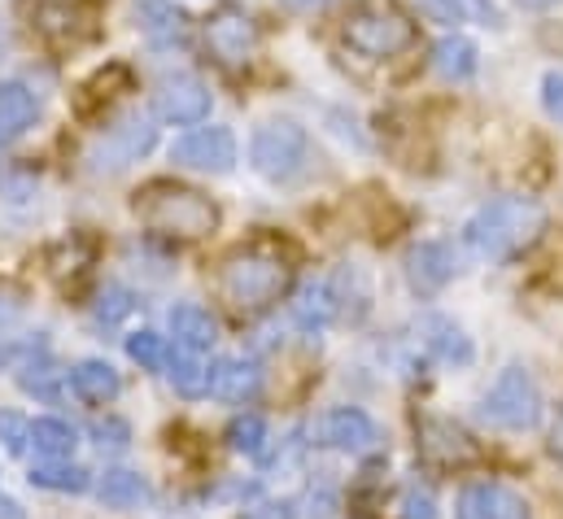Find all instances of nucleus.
I'll return each mask as SVG.
<instances>
[{
  "instance_id": "13",
  "label": "nucleus",
  "mask_w": 563,
  "mask_h": 519,
  "mask_svg": "<svg viewBox=\"0 0 563 519\" xmlns=\"http://www.w3.org/2000/svg\"><path fill=\"white\" fill-rule=\"evenodd\" d=\"M407 279L420 297L441 292L450 279H454V250L445 241H420L411 254H407Z\"/></svg>"
},
{
  "instance_id": "34",
  "label": "nucleus",
  "mask_w": 563,
  "mask_h": 519,
  "mask_svg": "<svg viewBox=\"0 0 563 519\" xmlns=\"http://www.w3.org/2000/svg\"><path fill=\"white\" fill-rule=\"evenodd\" d=\"M542 110L563 128V75L560 70H551V75L542 79Z\"/></svg>"
},
{
  "instance_id": "5",
  "label": "nucleus",
  "mask_w": 563,
  "mask_h": 519,
  "mask_svg": "<svg viewBox=\"0 0 563 519\" xmlns=\"http://www.w3.org/2000/svg\"><path fill=\"white\" fill-rule=\"evenodd\" d=\"M345 44L363 57H398L416 44V22L389 4H372L350 13L345 22Z\"/></svg>"
},
{
  "instance_id": "20",
  "label": "nucleus",
  "mask_w": 563,
  "mask_h": 519,
  "mask_svg": "<svg viewBox=\"0 0 563 519\" xmlns=\"http://www.w3.org/2000/svg\"><path fill=\"white\" fill-rule=\"evenodd\" d=\"M423 345H428V354L432 358H441V363H450V367H467L472 363V341L463 336V328L459 323H450V319H423Z\"/></svg>"
},
{
  "instance_id": "12",
  "label": "nucleus",
  "mask_w": 563,
  "mask_h": 519,
  "mask_svg": "<svg viewBox=\"0 0 563 519\" xmlns=\"http://www.w3.org/2000/svg\"><path fill=\"white\" fill-rule=\"evenodd\" d=\"M454 519H533V516H529V503H525L520 494H511L507 485L472 481V485H463V494H459Z\"/></svg>"
},
{
  "instance_id": "22",
  "label": "nucleus",
  "mask_w": 563,
  "mask_h": 519,
  "mask_svg": "<svg viewBox=\"0 0 563 519\" xmlns=\"http://www.w3.org/2000/svg\"><path fill=\"white\" fill-rule=\"evenodd\" d=\"M336 314H341V297H336V288H332L328 279L306 284V288L297 292V301H292V319H297L301 328H328Z\"/></svg>"
},
{
  "instance_id": "9",
  "label": "nucleus",
  "mask_w": 563,
  "mask_h": 519,
  "mask_svg": "<svg viewBox=\"0 0 563 519\" xmlns=\"http://www.w3.org/2000/svg\"><path fill=\"white\" fill-rule=\"evenodd\" d=\"M175 166L201 170V175H228L236 166V135L228 128H197L170 148Z\"/></svg>"
},
{
  "instance_id": "18",
  "label": "nucleus",
  "mask_w": 563,
  "mask_h": 519,
  "mask_svg": "<svg viewBox=\"0 0 563 519\" xmlns=\"http://www.w3.org/2000/svg\"><path fill=\"white\" fill-rule=\"evenodd\" d=\"M119 389H123L119 372H114L110 363H101V358H88V363L70 367V393H75L79 401H88V406H106V401H114Z\"/></svg>"
},
{
  "instance_id": "24",
  "label": "nucleus",
  "mask_w": 563,
  "mask_h": 519,
  "mask_svg": "<svg viewBox=\"0 0 563 519\" xmlns=\"http://www.w3.org/2000/svg\"><path fill=\"white\" fill-rule=\"evenodd\" d=\"M31 485L35 489H53V494H84L92 485V476L66 459H44L31 467Z\"/></svg>"
},
{
  "instance_id": "1",
  "label": "nucleus",
  "mask_w": 563,
  "mask_h": 519,
  "mask_svg": "<svg viewBox=\"0 0 563 519\" xmlns=\"http://www.w3.org/2000/svg\"><path fill=\"white\" fill-rule=\"evenodd\" d=\"M547 232V206L533 197H494L463 223V250L476 262H507Z\"/></svg>"
},
{
  "instance_id": "32",
  "label": "nucleus",
  "mask_w": 563,
  "mask_h": 519,
  "mask_svg": "<svg viewBox=\"0 0 563 519\" xmlns=\"http://www.w3.org/2000/svg\"><path fill=\"white\" fill-rule=\"evenodd\" d=\"M92 437H97V445H101V450H106V445H110V450H123V445L132 441V428H128L123 419L106 415V419H97V423H92Z\"/></svg>"
},
{
  "instance_id": "29",
  "label": "nucleus",
  "mask_w": 563,
  "mask_h": 519,
  "mask_svg": "<svg viewBox=\"0 0 563 519\" xmlns=\"http://www.w3.org/2000/svg\"><path fill=\"white\" fill-rule=\"evenodd\" d=\"M441 441H423V450H432V454H441V459H454V463H463V459H476V445H472V437L463 432V428H454V423H428Z\"/></svg>"
},
{
  "instance_id": "16",
  "label": "nucleus",
  "mask_w": 563,
  "mask_h": 519,
  "mask_svg": "<svg viewBox=\"0 0 563 519\" xmlns=\"http://www.w3.org/2000/svg\"><path fill=\"white\" fill-rule=\"evenodd\" d=\"M136 22H141V35L153 48L184 44V31H188L184 9H175L170 0H136Z\"/></svg>"
},
{
  "instance_id": "6",
  "label": "nucleus",
  "mask_w": 563,
  "mask_h": 519,
  "mask_svg": "<svg viewBox=\"0 0 563 519\" xmlns=\"http://www.w3.org/2000/svg\"><path fill=\"white\" fill-rule=\"evenodd\" d=\"M306 148H310V140H306V131L297 128L292 119H272V123H263V128L254 131L250 162H254V170L263 179L288 184L306 166Z\"/></svg>"
},
{
  "instance_id": "19",
  "label": "nucleus",
  "mask_w": 563,
  "mask_h": 519,
  "mask_svg": "<svg viewBox=\"0 0 563 519\" xmlns=\"http://www.w3.org/2000/svg\"><path fill=\"white\" fill-rule=\"evenodd\" d=\"M97 498H101L110 511H136V507H144V503L153 498V489H148V481H144L141 472L114 467V472H106V476L97 481Z\"/></svg>"
},
{
  "instance_id": "38",
  "label": "nucleus",
  "mask_w": 563,
  "mask_h": 519,
  "mask_svg": "<svg viewBox=\"0 0 563 519\" xmlns=\"http://www.w3.org/2000/svg\"><path fill=\"white\" fill-rule=\"evenodd\" d=\"M288 4H292V9H306V13H310V9H323L328 0H288Z\"/></svg>"
},
{
  "instance_id": "26",
  "label": "nucleus",
  "mask_w": 563,
  "mask_h": 519,
  "mask_svg": "<svg viewBox=\"0 0 563 519\" xmlns=\"http://www.w3.org/2000/svg\"><path fill=\"white\" fill-rule=\"evenodd\" d=\"M75 22H79V9L66 4V0H48V4L35 9V31H40L44 40H53V44L75 40Z\"/></svg>"
},
{
  "instance_id": "14",
  "label": "nucleus",
  "mask_w": 563,
  "mask_h": 519,
  "mask_svg": "<svg viewBox=\"0 0 563 519\" xmlns=\"http://www.w3.org/2000/svg\"><path fill=\"white\" fill-rule=\"evenodd\" d=\"M258 389H263V372H258L254 363H245V358H219V363L210 367V385H206V393L219 397V401H228V406H245V401H254Z\"/></svg>"
},
{
  "instance_id": "31",
  "label": "nucleus",
  "mask_w": 563,
  "mask_h": 519,
  "mask_svg": "<svg viewBox=\"0 0 563 519\" xmlns=\"http://www.w3.org/2000/svg\"><path fill=\"white\" fill-rule=\"evenodd\" d=\"M132 310H136V297H132L128 288H119V284H110V288L97 297V323H106V328H119Z\"/></svg>"
},
{
  "instance_id": "35",
  "label": "nucleus",
  "mask_w": 563,
  "mask_h": 519,
  "mask_svg": "<svg viewBox=\"0 0 563 519\" xmlns=\"http://www.w3.org/2000/svg\"><path fill=\"white\" fill-rule=\"evenodd\" d=\"M402 519H437V503L423 494V489H411L402 498Z\"/></svg>"
},
{
  "instance_id": "33",
  "label": "nucleus",
  "mask_w": 563,
  "mask_h": 519,
  "mask_svg": "<svg viewBox=\"0 0 563 519\" xmlns=\"http://www.w3.org/2000/svg\"><path fill=\"white\" fill-rule=\"evenodd\" d=\"M26 419L13 415V410H0V441H4V454H22L26 450Z\"/></svg>"
},
{
  "instance_id": "21",
  "label": "nucleus",
  "mask_w": 563,
  "mask_h": 519,
  "mask_svg": "<svg viewBox=\"0 0 563 519\" xmlns=\"http://www.w3.org/2000/svg\"><path fill=\"white\" fill-rule=\"evenodd\" d=\"M432 66H437L441 79L463 84V79L476 75L481 53H476V44H472L467 35H445V40H437V48H432Z\"/></svg>"
},
{
  "instance_id": "25",
  "label": "nucleus",
  "mask_w": 563,
  "mask_h": 519,
  "mask_svg": "<svg viewBox=\"0 0 563 519\" xmlns=\"http://www.w3.org/2000/svg\"><path fill=\"white\" fill-rule=\"evenodd\" d=\"M26 445H35L40 459H70L75 454V428L62 419H31Z\"/></svg>"
},
{
  "instance_id": "30",
  "label": "nucleus",
  "mask_w": 563,
  "mask_h": 519,
  "mask_svg": "<svg viewBox=\"0 0 563 519\" xmlns=\"http://www.w3.org/2000/svg\"><path fill=\"white\" fill-rule=\"evenodd\" d=\"M128 354H132V363H141L144 372H162L170 345H166L157 332H132V336H128Z\"/></svg>"
},
{
  "instance_id": "17",
  "label": "nucleus",
  "mask_w": 563,
  "mask_h": 519,
  "mask_svg": "<svg viewBox=\"0 0 563 519\" xmlns=\"http://www.w3.org/2000/svg\"><path fill=\"white\" fill-rule=\"evenodd\" d=\"M170 336L179 350H192V354H206L214 341H219V328L210 319V310H201L197 301H179L170 310Z\"/></svg>"
},
{
  "instance_id": "36",
  "label": "nucleus",
  "mask_w": 563,
  "mask_h": 519,
  "mask_svg": "<svg viewBox=\"0 0 563 519\" xmlns=\"http://www.w3.org/2000/svg\"><path fill=\"white\" fill-rule=\"evenodd\" d=\"M551 454L563 459V415L555 419V428H551Z\"/></svg>"
},
{
  "instance_id": "37",
  "label": "nucleus",
  "mask_w": 563,
  "mask_h": 519,
  "mask_svg": "<svg viewBox=\"0 0 563 519\" xmlns=\"http://www.w3.org/2000/svg\"><path fill=\"white\" fill-rule=\"evenodd\" d=\"M555 4H563V0H520V9H533V13H547Z\"/></svg>"
},
{
  "instance_id": "27",
  "label": "nucleus",
  "mask_w": 563,
  "mask_h": 519,
  "mask_svg": "<svg viewBox=\"0 0 563 519\" xmlns=\"http://www.w3.org/2000/svg\"><path fill=\"white\" fill-rule=\"evenodd\" d=\"M423 9L437 18V22H485L494 9H489V0H420Z\"/></svg>"
},
{
  "instance_id": "11",
  "label": "nucleus",
  "mask_w": 563,
  "mask_h": 519,
  "mask_svg": "<svg viewBox=\"0 0 563 519\" xmlns=\"http://www.w3.org/2000/svg\"><path fill=\"white\" fill-rule=\"evenodd\" d=\"M153 106L166 123L192 128V123H206V114H210V88L197 75H166L153 92Z\"/></svg>"
},
{
  "instance_id": "28",
  "label": "nucleus",
  "mask_w": 563,
  "mask_h": 519,
  "mask_svg": "<svg viewBox=\"0 0 563 519\" xmlns=\"http://www.w3.org/2000/svg\"><path fill=\"white\" fill-rule=\"evenodd\" d=\"M263 441H267V419H263V415H236V419L228 423V445H232L236 454H258Z\"/></svg>"
},
{
  "instance_id": "8",
  "label": "nucleus",
  "mask_w": 563,
  "mask_h": 519,
  "mask_svg": "<svg viewBox=\"0 0 563 519\" xmlns=\"http://www.w3.org/2000/svg\"><path fill=\"white\" fill-rule=\"evenodd\" d=\"M206 48H210L223 66H245V62L254 57V48H258V22H254L245 9L223 4V9H214L210 22H206Z\"/></svg>"
},
{
  "instance_id": "23",
  "label": "nucleus",
  "mask_w": 563,
  "mask_h": 519,
  "mask_svg": "<svg viewBox=\"0 0 563 519\" xmlns=\"http://www.w3.org/2000/svg\"><path fill=\"white\" fill-rule=\"evenodd\" d=\"M166 380L175 385V393H184V397H201L206 385H210V367L201 363V354H192V350H170L166 354Z\"/></svg>"
},
{
  "instance_id": "4",
  "label": "nucleus",
  "mask_w": 563,
  "mask_h": 519,
  "mask_svg": "<svg viewBox=\"0 0 563 519\" xmlns=\"http://www.w3.org/2000/svg\"><path fill=\"white\" fill-rule=\"evenodd\" d=\"M481 419L503 432H529L542 419V389L525 367H507L481 397Z\"/></svg>"
},
{
  "instance_id": "7",
  "label": "nucleus",
  "mask_w": 563,
  "mask_h": 519,
  "mask_svg": "<svg viewBox=\"0 0 563 519\" xmlns=\"http://www.w3.org/2000/svg\"><path fill=\"white\" fill-rule=\"evenodd\" d=\"M153 140H157L153 119H148V114H128L123 123L106 128V135H97L88 162H92L97 170H123V166L141 162L144 153L153 148Z\"/></svg>"
},
{
  "instance_id": "3",
  "label": "nucleus",
  "mask_w": 563,
  "mask_h": 519,
  "mask_svg": "<svg viewBox=\"0 0 563 519\" xmlns=\"http://www.w3.org/2000/svg\"><path fill=\"white\" fill-rule=\"evenodd\" d=\"M292 266L267 245H250L236 250L232 258L219 266V292L236 306V310H267L272 301H280L288 292Z\"/></svg>"
},
{
  "instance_id": "2",
  "label": "nucleus",
  "mask_w": 563,
  "mask_h": 519,
  "mask_svg": "<svg viewBox=\"0 0 563 519\" xmlns=\"http://www.w3.org/2000/svg\"><path fill=\"white\" fill-rule=\"evenodd\" d=\"M132 210H136L144 228H153L162 236H175V241H201L219 228V206L206 192L170 184V179L144 184L136 201H132Z\"/></svg>"
},
{
  "instance_id": "10",
  "label": "nucleus",
  "mask_w": 563,
  "mask_h": 519,
  "mask_svg": "<svg viewBox=\"0 0 563 519\" xmlns=\"http://www.w3.org/2000/svg\"><path fill=\"white\" fill-rule=\"evenodd\" d=\"M314 437H319V445H328V450L367 454V450H376L380 428H376V419H372L367 410H358V406H332V410L319 419Z\"/></svg>"
},
{
  "instance_id": "15",
  "label": "nucleus",
  "mask_w": 563,
  "mask_h": 519,
  "mask_svg": "<svg viewBox=\"0 0 563 519\" xmlns=\"http://www.w3.org/2000/svg\"><path fill=\"white\" fill-rule=\"evenodd\" d=\"M35 119H40L35 92L26 84H18V79H4L0 84V144L22 140L26 131L35 128Z\"/></svg>"
}]
</instances>
